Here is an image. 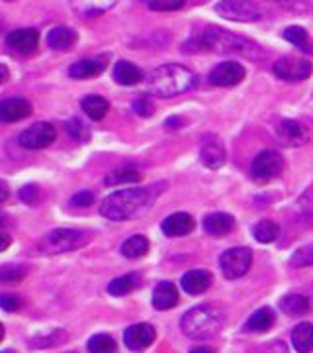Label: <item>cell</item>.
<instances>
[{
	"instance_id": "d4e9b609",
	"label": "cell",
	"mask_w": 313,
	"mask_h": 353,
	"mask_svg": "<svg viewBox=\"0 0 313 353\" xmlns=\"http://www.w3.org/2000/svg\"><path fill=\"white\" fill-rule=\"evenodd\" d=\"M272 324H274V312L264 306V308H259L257 312L250 314L247 324H245V330L247 332H255V334H263L266 330L272 328Z\"/></svg>"
},
{
	"instance_id": "c3c4849f",
	"label": "cell",
	"mask_w": 313,
	"mask_h": 353,
	"mask_svg": "<svg viewBox=\"0 0 313 353\" xmlns=\"http://www.w3.org/2000/svg\"><path fill=\"white\" fill-rule=\"evenodd\" d=\"M190 353H212V350H208V347H196V350H192Z\"/></svg>"
},
{
	"instance_id": "4316f807",
	"label": "cell",
	"mask_w": 313,
	"mask_h": 353,
	"mask_svg": "<svg viewBox=\"0 0 313 353\" xmlns=\"http://www.w3.org/2000/svg\"><path fill=\"white\" fill-rule=\"evenodd\" d=\"M80 106L87 112L88 118H92V120H102L110 110V102L98 97V94H90L87 99H83Z\"/></svg>"
},
{
	"instance_id": "bcb514c9",
	"label": "cell",
	"mask_w": 313,
	"mask_h": 353,
	"mask_svg": "<svg viewBox=\"0 0 313 353\" xmlns=\"http://www.w3.org/2000/svg\"><path fill=\"white\" fill-rule=\"evenodd\" d=\"M8 245H10V238H8V236H4V234H0V252L8 250Z\"/></svg>"
},
{
	"instance_id": "9c48e42d",
	"label": "cell",
	"mask_w": 313,
	"mask_h": 353,
	"mask_svg": "<svg viewBox=\"0 0 313 353\" xmlns=\"http://www.w3.org/2000/svg\"><path fill=\"white\" fill-rule=\"evenodd\" d=\"M272 71L278 79L288 81V83H300L305 81L313 73V65L307 59L298 57H282L272 65Z\"/></svg>"
},
{
	"instance_id": "5b68a950",
	"label": "cell",
	"mask_w": 313,
	"mask_h": 353,
	"mask_svg": "<svg viewBox=\"0 0 313 353\" xmlns=\"http://www.w3.org/2000/svg\"><path fill=\"white\" fill-rule=\"evenodd\" d=\"M87 243L88 236L85 232L59 228V230H53L41 238V241L38 243V252L43 253V255H55V253L73 252V250H78Z\"/></svg>"
},
{
	"instance_id": "30bf717a",
	"label": "cell",
	"mask_w": 313,
	"mask_h": 353,
	"mask_svg": "<svg viewBox=\"0 0 313 353\" xmlns=\"http://www.w3.org/2000/svg\"><path fill=\"white\" fill-rule=\"evenodd\" d=\"M55 138H57V132L50 122H38L20 134L18 143L25 150H43V148H50Z\"/></svg>"
},
{
	"instance_id": "e0dca14e",
	"label": "cell",
	"mask_w": 313,
	"mask_h": 353,
	"mask_svg": "<svg viewBox=\"0 0 313 353\" xmlns=\"http://www.w3.org/2000/svg\"><path fill=\"white\" fill-rule=\"evenodd\" d=\"M235 228V218L226 212H213L204 218V230L213 238H224Z\"/></svg>"
},
{
	"instance_id": "44dd1931",
	"label": "cell",
	"mask_w": 313,
	"mask_h": 353,
	"mask_svg": "<svg viewBox=\"0 0 313 353\" xmlns=\"http://www.w3.org/2000/svg\"><path fill=\"white\" fill-rule=\"evenodd\" d=\"M76 39H78V36L73 28L59 26V28H53L47 34V46L55 51H67L75 46Z\"/></svg>"
},
{
	"instance_id": "7bdbcfd3",
	"label": "cell",
	"mask_w": 313,
	"mask_h": 353,
	"mask_svg": "<svg viewBox=\"0 0 313 353\" xmlns=\"http://www.w3.org/2000/svg\"><path fill=\"white\" fill-rule=\"evenodd\" d=\"M286 345L282 343V341H270V343H266L263 347V352L261 353H276L280 352V350H284Z\"/></svg>"
},
{
	"instance_id": "7dc6e473",
	"label": "cell",
	"mask_w": 313,
	"mask_h": 353,
	"mask_svg": "<svg viewBox=\"0 0 313 353\" xmlns=\"http://www.w3.org/2000/svg\"><path fill=\"white\" fill-rule=\"evenodd\" d=\"M10 222H8V216L4 214V212H0V228H4V226H8Z\"/></svg>"
},
{
	"instance_id": "277c9868",
	"label": "cell",
	"mask_w": 313,
	"mask_h": 353,
	"mask_svg": "<svg viewBox=\"0 0 313 353\" xmlns=\"http://www.w3.org/2000/svg\"><path fill=\"white\" fill-rule=\"evenodd\" d=\"M202 50L215 51V53H239L245 57H263L264 53L261 51V46H257L255 41L247 38H241L235 34H229L222 28H208L200 38Z\"/></svg>"
},
{
	"instance_id": "3957f363",
	"label": "cell",
	"mask_w": 313,
	"mask_h": 353,
	"mask_svg": "<svg viewBox=\"0 0 313 353\" xmlns=\"http://www.w3.org/2000/svg\"><path fill=\"white\" fill-rule=\"evenodd\" d=\"M224 310L213 304H200L190 308L180 320V328L192 340H208L224 326Z\"/></svg>"
},
{
	"instance_id": "8fae6325",
	"label": "cell",
	"mask_w": 313,
	"mask_h": 353,
	"mask_svg": "<svg viewBox=\"0 0 313 353\" xmlns=\"http://www.w3.org/2000/svg\"><path fill=\"white\" fill-rule=\"evenodd\" d=\"M245 79V67L237 61H224L215 65L210 73V83L215 87H235Z\"/></svg>"
},
{
	"instance_id": "d6986e66",
	"label": "cell",
	"mask_w": 313,
	"mask_h": 353,
	"mask_svg": "<svg viewBox=\"0 0 313 353\" xmlns=\"http://www.w3.org/2000/svg\"><path fill=\"white\" fill-rule=\"evenodd\" d=\"M200 159L208 169H219L222 165L226 163V148H224V143L217 138L208 139L202 145Z\"/></svg>"
},
{
	"instance_id": "6da1fadb",
	"label": "cell",
	"mask_w": 313,
	"mask_h": 353,
	"mask_svg": "<svg viewBox=\"0 0 313 353\" xmlns=\"http://www.w3.org/2000/svg\"><path fill=\"white\" fill-rule=\"evenodd\" d=\"M153 202L149 189H124L112 192L104 199L100 206V214L114 222H124L133 216L143 214Z\"/></svg>"
},
{
	"instance_id": "ee69618b",
	"label": "cell",
	"mask_w": 313,
	"mask_h": 353,
	"mask_svg": "<svg viewBox=\"0 0 313 353\" xmlns=\"http://www.w3.org/2000/svg\"><path fill=\"white\" fill-rule=\"evenodd\" d=\"M8 194H10V189H8V185L4 183V181H0V202H4L8 199Z\"/></svg>"
},
{
	"instance_id": "1f68e13d",
	"label": "cell",
	"mask_w": 313,
	"mask_h": 353,
	"mask_svg": "<svg viewBox=\"0 0 313 353\" xmlns=\"http://www.w3.org/2000/svg\"><path fill=\"white\" fill-rule=\"evenodd\" d=\"M280 308L290 316H301L310 310V301L301 294H290L286 299H282Z\"/></svg>"
},
{
	"instance_id": "74e56055",
	"label": "cell",
	"mask_w": 313,
	"mask_h": 353,
	"mask_svg": "<svg viewBox=\"0 0 313 353\" xmlns=\"http://www.w3.org/2000/svg\"><path fill=\"white\" fill-rule=\"evenodd\" d=\"M0 308H4L6 312H16L22 308V299L16 294H2L0 296Z\"/></svg>"
},
{
	"instance_id": "ba28073f",
	"label": "cell",
	"mask_w": 313,
	"mask_h": 353,
	"mask_svg": "<svg viewBox=\"0 0 313 353\" xmlns=\"http://www.w3.org/2000/svg\"><path fill=\"white\" fill-rule=\"evenodd\" d=\"M252 263V253L249 248H231L219 257V267L227 279H239L247 275Z\"/></svg>"
},
{
	"instance_id": "f1b7e54d",
	"label": "cell",
	"mask_w": 313,
	"mask_h": 353,
	"mask_svg": "<svg viewBox=\"0 0 313 353\" xmlns=\"http://www.w3.org/2000/svg\"><path fill=\"white\" fill-rule=\"evenodd\" d=\"M141 285V277L138 273H129V275H124V277L114 279L112 283L108 285V292L114 294V296H124V294H129L131 290H136Z\"/></svg>"
},
{
	"instance_id": "4fadbf2b",
	"label": "cell",
	"mask_w": 313,
	"mask_h": 353,
	"mask_svg": "<svg viewBox=\"0 0 313 353\" xmlns=\"http://www.w3.org/2000/svg\"><path fill=\"white\" fill-rule=\"evenodd\" d=\"M157 338V332L151 324H133L124 332L125 345L131 352H145Z\"/></svg>"
},
{
	"instance_id": "603a6c76",
	"label": "cell",
	"mask_w": 313,
	"mask_h": 353,
	"mask_svg": "<svg viewBox=\"0 0 313 353\" xmlns=\"http://www.w3.org/2000/svg\"><path fill=\"white\" fill-rule=\"evenodd\" d=\"M278 136L284 143H292V145H300L307 139V130L301 126L296 120H282L278 126Z\"/></svg>"
},
{
	"instance_id": "d6a6232c",
	"label": "cell",
	"mask_w": 313,
	"mask_h": 353,
	"mask_svg": "<svg viewBox=\"0 0 313 353\" xmlns=\"http://www.w3.org/2000/svg\"><path fill=\"white\" fill-rule=\"evenodd\" d=\"M139 181H141V173L138 169H118V171H112L110 175L104 179V183L108 187L129 185V183H139Z\"/></svg>"
},
{
	"instance_id": "ac0fdd59",
	"label": "cell",
	"mask_w": 313,
	"mask_h": 353,
	"mask_svg": "<svg viewBox=\"0 0 313 353\" xmlns=\"http://www.w3.org/2000/svg\"><path fill=\"white\" fill-rule=\"evenodd\" d=\"M213 277L210 271H204V269H194V271H188L186 275L182 277V289L186 290L188 294H202L212 287Z\"/></svg>"
},
{
	"instance_id": "60d3db41",
	"label": "cell",
	"mask_w": 313,
	"mask_h": 353,
	"mask_svg": "<svg viewBox=\"0 0 313 353\" xmlns=\"http://www.w3.org/2000/svg\"><path fill=\"white\" fill-rule=\"evenodd\" d=\"M133 110H136L139 116L147 118V116L153 114V104L149 102V99H138V101L133 102Z\"/></svg>"
},
{
	"instance_id": "484cf974",
	"label": "cell",
	"mask_w": 313,
	"mask_h": 353,
	"mask_svg": "<svg viewBox=\"0 0 313 353\" xmlns=\"http://www.w3.org/2000/svg\"><path fill=\"white\" fill-rule=\"evenodd\" d=\"M116 0H71L73 10L83 16H98V14L110 10Z\"/></svg>"
},
{
	"instance_id": "e575fe53",
	"label": "cell",
	"mask_w": 313,
	"mask_h": 353,
	"mask_svg": "<svg viewBox=\"0 0 313 353\" xmlns=\"http://www.w3.org/2000/svg\"><path fill=\"white\" fill-rule=\"evenodd\" d=\"M90 353H116V341L108 334H96L88 340Z\"/></svg>"
},
{
	"instance_id": "8d00e7d4",
	"label": "cell",
	"mask_w": 313,
	"mask_h": 353,
	"mask_svg": "<svg viewBox=\"0 0 313 353\" xmlns=\"http://www.w3.org/2000/svg\"><path fill=\"white\" fill-rule=\"evenodd\" d=\"M149 2L151 10H157V12H173L184 6L186 0H147Z\"/></svg>"
},
{
	"instance_id": "ab89813d",
	"label": "cell",
	"mask_w": 313,
	"mask_h": 353,
	"mask_svg": "<svg viewBox=\"0 0 313 353\" xmlns=\"http://www.w3.org/2000/svg\"><path fill=\"white\" fill-rule=\"evenodd\" d=\"M20 196H22V201H24L25 204H36L39 199V189L36 185H28V187H24V189L20 190Z\"/></svg>"
},
{
	"instance_id": "7c38bea8",
	"label": "cell",
	"mask_w": 313,
	"mask_h": 353,
	"mask_svg": "<svg viewBox=\"0 0 313 353\" xmlns=\"http://www.w3.org/2000/svg\"><path fill=\"white\" fill-rule=\"evenodd\" d=\"M6 46L20 55H32L39 46V32L34 28H22L10 32L6 38Z\"/></svg>"
},
{
	"instance_id": "f907efd6",
	"label": "cell",
	"mask_w": 313,
	"mask_h": 353,
	"mask_svg": "<svg viewBox=\"0 0 313 353\" xmlns=\"http://www.w3.org/2000/svg\"><path fill=\"white\" fill-rule=\"evenodd\" d=\"M4 353H14V352H10V350H8V352H4Z\"/></svg>"
},
{
	"instance_id": "52a82bcc",
	"label": "cell",
	"mask_w": 313,
	"mask_h": 353,
	"mask_svg": "<svg viewBox=\"0 0 313 353\" xmlns=\"http://www.w3.org/2000/svg\"><path fill=\"white\" fill-rule=\"evenodd\" d=\"M284 169V159L272 150L261 152L250 163V175L257 183H268L276 176H280Z\"/></svg>"
},
{
	"instance_id": "836d02e7",
	"label": "cell",
	"mask_w": 313,
	"mask_h": 353,
	"mask_svg": "<svg viewBox=\"0 0 313 353\" xmlns=\"http://www.w3.org/2000/svg\"><path fill=\"white\" fill-rule=\"evenodd\" d=\"M28 275L25 265H4L0 269V285H18Z\"/></svg>"
},
{
	"instance_id": "cb8c5ba5",
	"label": "cell",
	"mask_w": 313,
	"mask_h": 353,
	"mask_svg": "<svg viewBox=\"0 0 313 353\" xmlns=\"http://www.w3.org/2000/svg\"><path fill=\"white\" fill-rule=\"evenodd\" d=\"M292 345L298 353L313 352V324H298L292 332Z\"/></svg>"
},
{
	"instance_id": "9a60e30c",
	"label": "cell",
	"mask_w": 313,
	"mask_h": 353,
	"mask_svg": "<svg viewBox=\"0 0 313 353\" xmlns=\"http://www.w3.org/2000/svg\"><path fill=\"white\" fill-rule=\"evenodd\" d=\"M34 112L32 104L25 99H8L0 102V120L2 122H20Z\"/></svg>"
},
{
	"instance_id": "83f0119b",
	"label": "cell",
	"mask_w": 313,
	"mask_h": 353,
	"mask_svg": "<svg viewBox=\"0 0 313 353\" xmlns=\"http://www.w3.org/2000/svg\"><path fill=\"white\" fill-rule=\"evenodd\" d=\"M284 39H288L292 46H296L298 50L313 53V41L310 34L305 32V28L301 26H290L284 30Z\"/></svg>"
},
{
	"instance_id": "4dcf8cb0",
	"label": "cell",
	"mask_w": 313,
	"mask_h": 353,
	"mask_svg": "<svg viewBox=\"0 0 313 353\" xmlns=\"http://www.w3.org/2000/svg\"><path fill=\"white\" fill-rule=\"evenodd\" d=\"M252 236H255V240L261 241V243H270L280 236V226L272 220H261L257 226L252 228Z\"/></svg>"
},
{
	"instance_id": "681fc988",
	"label": "cell",
	"mask_w": 313,
	"mask_h": 353,
	"mask_svg": "<svg viewBox=\"0 0 313 353\" xmlns=\"http://www.w3.org/2000/svg\"><path fill=\"white\" fill-rule=\"evenodd\" d=\"M4 340V326H2V324H0V341Z\"/></svg>"
},
{
	"instance_id": "816d5d0a",
	"label": "cell",
	"mask_w": 313,
	"mask_h": 353,
	"mask_svg": "<svg viewBox=\"0 0 313 353\" xmlns=\"http://www.w3.org/2000/svg\"><path fill=\"white\" fill-rule=\"evenodd\" d=\"M6 2H14V0H6Z\"/></svg>"
},
{
	"instance_id": "5bb4252c",
	"label": "cell",
	"mask_w": 313,
	"mask_h": 353,
	"mask_svg": "<svg viewBox=\"0 0 313 353\" xmlns=\"http://www.w3.org/2000/svg\"><path fill=\"white\" fill-rule=\"evenodd\" d=\"M194 226H196V222L192 216L186 212H175V214L164 218L161 230L169 238H182V236H188L194 230Z\"/></svg>"
},
{
	"instance_id": "2e32d148",
	"label": "cell",
	"mask_w": 313,
	"mask_h": 353,
	"mask_svg": "<svg viewBox=\"0 0 313 353\" xmlns=\"http://www.w3.org/2000/svg\"><path fill=\"white\" fill-rule=\"evenodd\" d=\"M108 59L106 57H94V59H80L76 63L71 65L69 69V75L76 79V81H87L92 77H98L108 67L106 63Z\"/></svg>"
},
{
	"instance_id": "f35d334b",
	"label": "cell",
	"mask_w": 313,
	"mask_h": 353,
	"mask_svg": "<svg viewBox=\"0 0 313 353\" xmlns=\"http://www.w3.org/2000/svg\"><path fill=\"white\" fill-rule=\"evenodd\" d=\"M73 206H80V208H88L94 204V194L90 190H83V192H76L75 196L71 199Z\"/></svg>"
},
{
	"instance_id": "8992f818",
	"label": "cell",
	"mask_w": 313,
	"mask_h": 353,
	"mask_svg": "<svg viewBox=\"0 0 313 353\" xmlns=\"http://www.w3.org/2000/svg\"><path fill=\"white\" fill-rule=\"evenodd\" d=\"M215 12L231 22H257L263 18V10L250 0H219Z\"/></svg>"
},
{
	"instance_id": "f6af8a7d",
	"label": "cell",
	"mask_w": 313,
	"mask_h": 353,
	"mask_svg": "<svg viewBox=\"0 0 313 353\" xmlns=\"http://www.w3.org/2000/svg\"><path fill=\"white\" fill-rule=\"evenodd\" d=\"M10 79V71H8V67L6 65H0V85L2 83H6Z\"/></svg>"
},
{
	"instance_id": "b9f144b4",
	"label": "cell",
	"mask_w": 313,
	"mask_h": 353,
	"mask_svg": "<svg viewBox=\"0 0 313 353\" xmlns=\"http://www.w3.org/2000/svg\"><path fill=\"white\" fill-rule=\"evenodd\" d=\"M67 130H69V134L73 136L75 139H80L83 138V132H85V126H83V122L80 120H71L69 122V126H67Z\"/></svg>"
},
{
	"instance_id": "d590c367",
	"label": "cell",
	"mask_w": 313,
	"mask_h": 353,
	"mask_svg": "<svg viewBox=\"0 0 313 353\" xmlns=\"http://www.w3.org/2000/svg\"><path fill=\"white\" fill-rule=\"evenodd\" d=\"M290 265H292V267H296V269L313 265V245H307V248H301V250H298V252L292 255Z\"/></svg>"
},
{
	"instance_id": "7a4b0ae2",
	"label": "cell",
	"mask_w": 313,
	"mask_h": 353,
	"mask_svg": "<svg viewBox=\"0 0 313 353\" xmlns=\"http://www.w3.org/2000/svg\"><path fill=\"white\" fill-rule=\"evenodd\" d=\"M149 90L157 97L171 99L182 94L196 85V75L184 65L166 63L157 67L149 75Z\"/></svg>"
},
{
	"instance_id": "ffe728a7",
	"label": "cell",
	"mask_w": 313,
	"mask_h": 353,
	"mask_svg": "<svg viewBox=\"0 0 313 353\" xmlns=\"http://www.w3.org/2000/svg\"><path fill=\"white\" fill-rule=\"evenodd\" d=\"M176 304H178V289L171 281L159 283L153 290V306L157 310H169L175 308Z\"/></svg>"
},
{
	"instance_id": "f546056e",
	"label": "cell",
	"mask_w": 313,
	"mask_h": 353,
	"mask_svg": "<svg viewBox=\"0 0 313 353\" xmlns=\"http://www.w3.org/2000/svg\"><path fill=\"white\" fill-rule=\"evenodd\" d=\"M147 252H149V240L145 236H141V234L131 236L129 240H125L122 243V255L127 257V259H139Z\"/></svg>"
},
{
	"instance_id": "7402d4cb",
	"label": "cell",
	"mask_w": 313,
	"mask_h": 353,
	"mask_svg": "<svg viewBox=\"0 0 313 353\" xmlns=\"http://www.w3.org/2000/svg\"><path fill=\"white\" fill-rule=\"evenodd\" d=\"M114 79H116V83H120L124 87H133L143 81V71L138 65L129 63V61H118L116 69H114Z\"/></svg>"
}]
</instances>
